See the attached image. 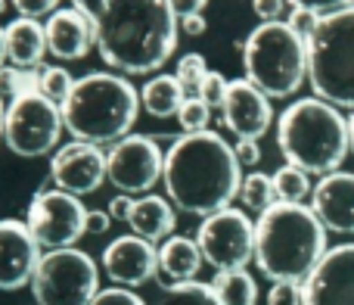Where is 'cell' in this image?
I'll list each match as a JSON object with an SVG mask.
<instances>
[{"mask_svg": "<svg viewBox=\"0 0 354 305\" xmlns=\"http://www.w3.org/2000/svg\"><path fill=\"white\" fill-rule=\"evenodd\" d=\"M162 184L177 209L208 218L221 209H230V200L243 187L239 159L214 131L183 134L165 152Z\"/></svg>", "mask_w": 354, "mask_h": 305, "instance_id": "cell-1", "label": "cell"}, {"mask_svg": "<svg viewBox=\"0 0 354 305\" xmlns=\"http://www.w3.org/2000/svg\"><path fill=\"white\" fill-rule=\"evenodd\" d=\"M326 227L301 202H277L258 215L255 262L274 284H305L326 256Z\"/></svg>", "mask_w": 354, "mask_h": 305, "instance_id": "cell-2", "label": "cell"}, {"mask_svg": "<svg viewBox=\"0 0 354 305\" xmlns=\"http://www.w3.org/2000/svg\"><path fill=\"white\" fill-rule=\"evenodd\" d=\"M68 134L81 143H118L137 122L140 94L134 85L109 72H91L75 81V91L59 106Z\"/></svg>", "mask_w": 354, "mask_h": 305, "instance_id": "cell-3", "label": "cell"}, {"mask_svg": "<svg viewBox=\"0 0 354 305\" xmlns=\"http://www.w3.org/2000/svg\"><path fill=\"white\" fill-rule=\"evenodd\" d=\"M277 143L289 165L308 175H333L351 150L348 122L320 97L295 100L280 116Z\"/></svg>", "mask_w": 354, "mask_h": 305, "instance_id": "cell-4", "label": "cell"}, {"mask_svg": "<svg viewBox=\"0 0 354 305\" xmlns=\"http://www.w3.org/2000/svg\"><path fill=\"white\" fill-rule=\"evenodd\" d=\"M243 66L245 81L270 100H283L308 78V44L286 22H261L243 47Z\"/></svg>", "mask_w": 354, "mask_h": 305, "instance_id": "cell-5", "label": "cell"}, {"mask_svg": "<svg viewBox=\"0 0 354 305\" xmlns=\"http://www.w3.org/2000/svg\"><path fill=\"white\" fill-rule=\"evenodd\" d=\"M308 81L336 110H354V6L320 19L308 41Z\"/></svg>", "mask_w": 354, "mask_h": 305, "instance_id": "cell-6", "label": "cell"}, {"mask_svg": "<svg viewBox=\"0 0 354 305\" xmlns=\"http://www.w3.org/2000/svg\"><path fill=\"white\" fill-rule=\"evenodd\" d=\"M100 290V268L81 250H50L31 277L37 305H91Z\"/></svg>", "mask_w": 354, "mask_h": 305, "instance_id": "cell-7", "label": "cell"}, {"mask_svg": "<svg viewBox=\"0 0 354 305\" xmlns=\"http://www.w3.org/2000/svg\"><path fill=\"white\" fill-rule=\"evenodd\" d=\"M62 128H66V122H62L59 103L47 100L44 94H25L6 106L3 141L22 159L47 156L59 141Z\"/></svg>", "mask_w": 354, "mask_h": 305, "instance_id": "cell-8", "label": "cell"}, {"mask_svg": "<svg viewBox=\"0 0 354 305\" xmlns=\"http://www.w3.org/2000/svg\"><path fill=\"white\" fill-rule=\"evenodd\" d=\"M196 243L214 271H239L255 259V225L239 209H221L202 221Z\"/></svg>", "mask_w": 354, "mask_h": 305, "instance_id": "cell-9", "label": "cell"}, {"mask_svg": "<svg viewBox=\"0 0 354 305\" xmlns=\"http://www.w3.org/2000/svg\"><path fill=\"white\" fill-rule=\"evenodd\" d=\"M37 246L47 250H68L87 234V209L78 196L66 190H47L37 193L28 206V221Z\"/></svg>", "mask_w": 354, "mask_h": 305, "instance_id": "cell-10", "label": "cell"}, {"mask_svg": "<svg viewBox=\"0 0 354 305\" xmlns=\"http://www.w3.org/2000/svg\"><path fill=\"white\" fill-rule=\"evenodd\" d=\"M106 171L109 181L124 193H143L156 181H162L165 171V152L156 147V141L143 134H128L118 141L112 152H106Z\"/></svg>", "mask_w": 354, "mask_h": 305, "instance_id": "cell-11", "label": "cell"}, {"mask_svg": "<svg viewBox=\"0 0 354 305\" xmlns=\"http://www.w3.org/2000/svg\"><path fill=\"white\" fill-rule=\"evenodd\" d=\"M50 175H53L56 187L72 196L93 193L103 184V177H109L106 152H100V147H93V143H66L56 150L53 162H50Z\"/></svg>", "mask_w": 354, "mask_h": 305, "instance_id": "cell-12", "label": "cell"}, {"mask_svg": "<svg viewBox=\"0 0 354 305\" xmlns=\"http://www.w3.org/2000/svg\"><path fill=\"white\" fill-rule=\"evenodd\" d=\"M305 305H354V243H342L324 256L305 281Z\"/></svg>", "mask_w": 354, "mask_h": 305, "instance_id": "cell-13", "label": "cell"}, {"mask_svg": "<svg viewBox=\"0 0 354 305\" xmlns=\"http://www.w3.org/2000/svg\"><path fill=\"white\" fill-rule=\"evenodd\" d=\"M37 240L22 221H0V290H19L31 284L37 271Z\"/></svg>", "mask_w": 354, "mask_h": 305, "instance_id": "cell-14", "label": "cell"}, {"mask_svg": "<svg viewBox=\"0 0 354 305\" xmlns=\"http://www.w3.org/2000/svg\"><path fill=\"white\" fill-rule=\"evenodd\" d=\"M274 122L270 97L261 94L252 81H230V91L224 100V125L239 137V141H258L268 134Z\"/></svg>", "mask_w": 354, "mask_h": 305, "instance_id": "cell-15", "label": "cell"}, {"mask_svg": "<svg viewBox=\"0 0 354 305\" xmlns=\"http://www.w3.org/2000/svg\"><path fill=\"white\" fill-rule=\"evenodd\" d=\"M103 268L122 287H140V284L153 281V274L159 271V250L137 234L118 237L115 243L106 246Z\"/></svg>", "mask_w": 354, "mask_h": 305, "instance_id": "cell-16", "label": "cell"}, {"mask_svg": "<svg viewBox=\"0 0 354 305\" xmlns=\"http://www.w3.org/2000/svg\"><path fill=\"white\" fill-rule=\"evenodd\" d=\"M311 209L326 231L354 234V175L351 171H333L314 187Z\"/></svg>", "mask_w": 354, "mask_h": 305, "instance_id": "cell-17", "label": "cell"}, {"mask_svg": "<svg viewBox=\"0 0 354 305\" xmlns=\"http://www.w3.org/2000/svg\"><path fill=\"white\" fill-rule=\"evenodd\" d=\"M44 31H47V50L56 60H84L91 53V47L97 44L91 19L81 10H75V6L56 10L47 19Z\"/></svg>", "mask_w": 354, "mask_h": 305, "instance_id": "cell-18", "label": "cell"}, {"mask_svg": "<svg viewBox=\"0 0 354 305\" xmlns=\"http://www.w3.org/2000/svg\"><path fill=\"white\" fill-rule=\"evenodd\" d=\"M47 50V31L37 25V19H12L6 25V60L16 69H35Z\"/></svg>", "mask_w": 354, "mask_h": 305, "instance_id": "cell-19", "label": "cell"}, {"mask_svg": "<svg viewBox=\"0 0 354 305\" xmlns=\"http://www.w3.org/2000/svg\"><path fill=\"white\" fill-rule=\"evenodd\" d=\"M128 225L137 237L156 243V240L171 237L177 221H174V209L168 206V200H162V196H143V200L134 202V212H131Z\"/></svg>", "mask_w": 354, "mask_h": 305, "instance_id": "cell-20", "label": "cell"}, {"mask_svg": "<svg viewBox=\"0 0 354 305\" xmlns=\"http://www.w3.org/2000/svg\"><path fill=\"white\" fill-rule=\"evenodd\" d=\"M202 262H205V259H202L199 243H193V240H187V237H168L165 246L159 250V271L174 284L196 281Z\"/></svg>", "mask_w": 354, "mask_h": 305, "instance_id": "cell-21", "label": "cell"}, {"mask_svg": "<svg viewBox=\"0 0 354 305\" xmlns=\"http://www.w3.org/2000/svg\"><path fill=\"white\" fill-rule=\"evenodd\" d=\"M143 110L153 119H171L180 112L183 100H187V91L177 81V75H156L153 81H147L143 87Z\"/></svg>", "mask_w": 354, "mask_h": 305, "instance_id": "cell-22", "label": "cell"}, {"mask_svg": "<svg viewBox=\"0 0 354 305\" xmlns=\"http://www.w3.org/2000/svg\"><path fill=\"white\" fill-rule=\"evenodd\" d=\"M212 290L218 293V299L224 305H255L258 302V287L252 281V274H245V268L218 271Z\"/></svg>", "mask_w": 354, "mask_h": 305, "instance_id": "cell-23", "label": "cell"}, {"mask_svg": "<svg viewBox=\"0 0 354 305\" xmlns=\"http://www.w3.org/2000/svg\"><path fill=\"white\" fill-rule=\"evenodd\" d=\"M274 177V190H277V202H301L308 193H314L311 190V177H308V171L295 168V165H283Z\"/></svg>", "mask_w": 354, "mask_h": 305, "instance_id": "cell-24", "label": "cell"}, {"mask_svg": "<svg viewBox=\"0 0 354 305\" xmlns=\"http://www.w3.org/2000/svg\"><path fill=\"white\" fill-rule=\"evenodd\" d=\"M243 202L252 209V212H268L270 206H277V190H274V177L261 175V171H252L249 177H243Z\"/></svg>", "mask_w": 354, "mask_h": 305, "instance_id": "cell-25", "label": "cell"}, {"mask_svg": "<svg viewBox=\"0 0 354 305\" xmlns=\"http://www.w3.org/2000/svg\"><path fill=\"white\" fill-rule=\"evenodd\" d=\"M159 305H224L218 299V293L212 290V284H174L165 290V296L159 299Z\"/></svg>", "mask_w": 354, "mask_h": 305, "instance_id": "cell-26", "label": "cell"}, {"mask_svg": "<svg viewBox=\"0 0 354 305\" xmlns=\"http://www.w3.org/2000/svg\"><path fill=\"white\" fill-rule=\"evenodd\" d=\"M37 81L41 72H28V69H0V100H19L25 94H37Z\"/></svg>", "mask_w": 354, "mask_h": 305, "instance_id": "cell-27", "label": "cell"}, {"mask_svg": "<svg viewBox=\"0 0 354 305\" xmlns=\"http://www.w3.org/2000/svg\"><path fill=\"white\" fill-rule=\"evenodd\" d=\"M75 91V78L66 72V69L59 66H50L41 72V81H37V94H44L47 100H53V103H66L68 94Z\"/></svg>", "mask_w": 354, "mask_h": 305, "instance_id": "cell-28", "label": "cell"}, {"mask_svg": "<svg viewBox=\"0 0 354 305\" xmlns=\"http://www.w3.org/2000/svg\"><path fill=\"white\" fill-rule=\"evenodd\" d=\"M177 81L183 85V91H189V97H199V85L205 81L208 69H205V56L202 53H187L177 62Z\"/></svg>", "mask_w": 354, "mask_h": 305, "instance_id": "cell-29", "label": "cell"}, {"mask_svg": "<svg viewBox=\"0 0 354 305\" xmlns=\"http://www.w3.org/2000/svg\"><path fill=\"white\" fill-rule=\"evenodd\" d=\"M208 119H212V106H205L199 97H187L180 106V112H177V122H180V128L187 131V134L205 131Z\"/></svg>", "mask_w": 354, "mask_h": 305, "instance_id": "cell-30", "label": "cell"}, {"mask_svg": "<svg viewBox=\"0 0 354 305\" xmlns=\"http://www.w3.org/2000/svg\"><path fill=\"white\" fill-rule=\"evenodd\" d=\"M227 91H230V81H227L221 72H208L205 81L199 85V100L205 106H224Z\"/></svg>", "mask_w": 354, "mask_h": 305, "instance_id": "cell-31", "label": "cell"}, {"mask_svg": "<svg viewBox=\"0 0 354 305\" xmlns=\"http://www.w3.org/2000/svg\"><path fill=\"white\" fill-rule=\"evenodd\" d=\"M320 19H324L320 12H314V10H301V6H292V16H289V22H286V25L301 37V41L308 44V41L314 37V31L320 28Z\"/></svg>", "mask_w": 354, "mask_h": 305, "instance_id": "cell-32", "label": "cell"}, {"mask_svg": "<svg viewBox=\"0 0 354 305\" xmlns=\"http://www.w3.org/2000/svg\"><path fill=\"white\" fill-rule=\"evenodd\" d=\"M268 305H305V287L301 284H274L268 296Z\"/></svg>", "mask_w": 354, "mask_h": 305, "instance_id": "cell-33", "label": "cell"}, {"mask_svg": "<svg viewBox=\"0 0 354 305\" xmlns=\"http://www.w3.org/2000/svg\"><path fill=\"white\" fill-rule=\"evenodd\" d=\"M12 6L19 10V16L37 19V16H53L59 0H12Z\"/></svg>", "mask_w": 354, "mask_h": 305, "instance_id": "cell-34", "label": "cell"}, {"mask_svg": "<svg viewBox=\"0 0 354 305\" xmlns=\"http://www.w3.org/2000/svg\"><path fill=\"white\" fill-rule=\"evenodd\" d=\"M292 6H301V10H314L320 16H330V12H339L345 6H354V0H286Z\"/></svg>", "mask_w": 354, "mask_h": 305, "instance_id": "cell-35", "label": "cell"}, {"mask_svg": "<svg viewBox=\"0 0 354 305\" xmlns=\"http://www.w3.org/2000/svg\"><path fill=\"white\" fill-rule=\"evenodd\" d=\"M252 10L261 22H280L283 10H286V0H252Z\"/></svg>", "mask_w": 354, "mask_h": 305, "instance_id": "cell-36", "label": "cell"}, {"mask_svg": "<svg viewBox=\"0 0 354 305\" xmlns=\"http://www.w3.org/2000/svg\"><path fill=\"white\" fill-rule=\"evenodd\" d=\"M91 305H143L140 296H134V293H128V290H103V293L97 296Z\"/></svg>", "mask_w": 354, "mask_h": 305, "instance_id": "cell-37", "label": "cell"}, {"mask_svg": "<svg viewBox=\"0 0 354 305\" xmlns=\"http://www.w3.org/2000/svg\"><path fill=\"white\" fill-rule=\"evenodd\" d=\"M233 152H236L239 165H255L258 159H261V147H258V141H236Z\"/></svg>", "mask_w": 354, "mask_h": 305, "instance_id": "cell-38", "label": "cell"}, {"mask_svg": "<svg viewBox=\"0 0 354 305\" xmlns=\"http://www.w3.org/2000/svg\"><path fill=\"white\" fill-rule=\"evenodd\" d=\"M109 218L112 221H131V212H134V200H128V196H115V200L109 202Z\"/></svg>", "mask_w": 354, "mask_h": 305, "instance_id": "cell-39", "label": "cell"}, {"mask_svg": "<svg viewBox=\"0 0 354 305\" xmlns=\"http://www.w3.org/2000/svg\"><path fill=\"white\" fill-rule=\"evenodd\" d=\"M208 0H168V6H171V12L177 19H187V16H196V12H202V6H205Z\"/></svg>", "mask_w": 354, "mask_h": 305, "instance_id": "cell-40", "label": "cell"}, {"mask_svg": "<svg viewBox=\"0 0 354 305\" xmlns=\"http://www.w3.org/2000/svg\"><path fill=\"white\" fill-rule=\"evenodd\" d=\"M109 212H87V231L91 234H106L109 231Z\"/></svg>", "mask_w": 354, "mask_h": 305, "instance_id": "cell-41", "label": "cell"}, {"mask_svg": "<svg viewBox=\"0 0 354 305\" xmlns=\"http://www.w3.org/2000/svg\"><path fill=\"white\" fill-rule=\"evenodd\" d=\"M205 28H208V22H205V16H202V12H196V16H187L183 19V31H187V35H205Z\"/></svg>", "mask_w": 354, "mask_h": 305, "instance_id": "cell-42", "label": "cell"}, {"mask_svg": "<svg viewBox=\"0 0 354 305\" xmlns=\"http://www.w3.org/2000/svg\"><path fill=\"white\" fill-rule=\"evenodd\" d=\"M149 3H162V0H109V12L112 10H134V6H149Z\"/></svg>", "mask_w": 354, "mask_h": 305, "instance_id": "cell-43", "label": "cell"}, {"mask_svg": "<svg viewBox=\"0 0 354 305\" xmlns=\"http://www.w3.org/2000/svg\"><path fill=\"white\" fill-rule=\"evenodd\" d=\"M3 60H6V28H0V69H3Z\"/></svg>", "mask_w": 354, "mask_h": 305, "instance_id": "cell-44", "label": "cell"}, {"mask_svg": "<svg viewBox=\"0 0 354 305\" xmlns=\"http://www.w3.org/2000/svg\"><path fill=\"white\" fill-rule=\"evenodd\" d=\"M348 137H351V152H354V116L348 119Z\"/></svg>", "mask_w": 354, "mask_h": 305, "instance_id": "cell-45", "label": "cell"}, {"mask_svg": "<svg viewBox=\"0 0 354 305\" xmlns=\"http://www.w3.org/2000/svg\"><path fill=\"white\" fill-rule=\"evenodd\" d=\"M3 119H6V112H3V100H0V137H3Z\"/></svg>", "mask_w": 354, "mask_h": 305, "instance_id": "cell-46", "label": "cell"}, {"mask_svg": "<svg viewBox=\"0 0 354 305\" xmlns=\"http://www.w3.org/2000/svg\"><path fill=\"white\" fill-rule=\"evenodd\" d=\"M3 10H6V6H3V0H0V12H3Z\"/></svg>", "mask_w": 354, "mask_h": 305, "instance_id": "cell-47", "label": "cell"}]
</instances>
